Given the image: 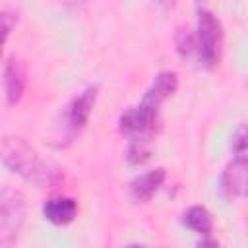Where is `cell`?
<instances>
[{
	"label": "cell",
	"instance_id": "cell-1",
	"mask_svg": "<svg viewBox=\"0 0 248 248\" xmlns=\"http://www.w3.org/2000/svg\"><path fill=\"white\" fill-rule=\"evenodd\" d=\"M2 163L27 182H33L39 188L52 186L60 172L58 169L45 161L35 147H31L23 138H4L2 140Z\"/></svg>",
	"mask_w": 248,
	"mask_h": 248
},
{
	"label": "cell",
	"instance_id": "cell-2",
	"mask_svg": "<svg viewBox=\"0 0 248 248\" xmlns=\"http://www.w3.org/2000/svg\"><path fill=\"white\" fill-rule=\"evenodd\" d=\"M198 27H196V52L200 64L205 70H213L221 62L223 52V25L221 19L205 6H196Z\"/></svg>",
	"mask_w": 248,
	"mask_h": 248
},
{
	"label": "cell",
	"instance_id": "cell-3",
	"mask_svg": "<svg viewBox=\"0 0 248 248\" xmlns=\"http://www.w3.org/2000/svg\"><path fill=\"white\" fill-rule=\"evenodd\" d=\"M25 221V200L14 188L0 194V248H12Z\"/></svg>",
	"mask_w": 248,
	"mask_h": 248
},
{
	"label": "cell",
	"instance_id": "cell-4",
	"mask_svg": "<svg viewBox=\"0 0 248 248\" xmlns=\"http://www.w3.org/2000/svg\"><path fill=\"white\" fill-rule=\"evenodd\" d=\"M97 93H99V87L89 85L64 107L62 114H60L62 116L60 130H62V138L66 141H74V138L79 136V132L85 128V124L91 116V110L95 107Z\"/></svg>",
	"mask_w": 248,
	"mask_h": 248
},
{
	"label": "cell",
	"instance_id": "cell-5",
	"mask_svg": "<svg viewBox=\"0 0 248 248\" xmlns=\"http://www.w3.org/2000/svg\"><path fill=\"white\" fill-rule=\"evenodd\" d=\"M221 188L229 198H248V153H238L221 174Z\"/></svg>",
	"mask_w": 248,
	"mask_h": 248
},
{
	"label": "cell",
	"instance_id": "cell-6",
	"mask_svg": "<svg viewBox=\"0 0 248 248\" xmlns=\"http://www.w3.org/2000/svg\"><path fill=\"white\" fill-rule=\"evenodd\" d=\"M2 76H4L2 83H4L6 103L10 107H14L23 97V91H25V85H27V74H25L23 62L16 56H8L6 62H4V74Z\"/></svg>",
	"mask_w": 248,
	"mask_h": 248
},
{
	"label": "cell",
	"instance_id": "cell-7",
	"mask_svg": "<svg viewBox=\"0 0 248 248\" xmlns=\"http://www.w3.org/2000/svg\"><path fill=\"white\" fill-rule=\"evenodd\" d=\"M176 87H178V74L176 72H172V70L159 72L155 76V79L151 81V85L147 87V91L143 93L141 103H145L147 107L159 110L163 101H167L170 95H174Z\"/></svg>",
	"mask_w": 248,
	"mask_h": 248
},
{
	"label": "cell",
	"instance_id": "cell-8",
	"mask_svg": "<svg viewBox=\"0 0 248 248\" xmlns=\"http://www.w3.org/2000/svg\"><path fill=\"white\" fill-rule=\"evenodd\" d=\"M78 215V202L70 196H54L43 203V217L52 225H68Z\"/></svg>",
	"mask_w": 248,
	"mask_h": 248
},
{
	"label": "cell",
	"instance_id": "cell-9",
	"mask_svg": "<svg viewBox=\"0 0 248 248\" xmlns=\"http://www.w3.org/2000/svg\"><path fill=\"white\" fill-rule=\"evenodd\" d=\"M165 178H167V172H165L163 167L151 169V170H147V172L136 176V178L130 182V192H132L134 200H138V202H141V203L149 202V200L159 192V188L163 186Z\"/></svg>",
	"mask_w": 248,
	"mask_h": 248
},
{
	"label": "cell",
	"instance_id": "cell-10",
	"mask_svg": "<svg viewBox=\"0 0 248 248\" xmlns=\"http://www.w3.org/2000/svg\"><path fill=\"white\" fill-rule=\"evenodd\" d=\"M182 223L190 231H194L202 236H209L211 229H213V215L209 213V209L205 205H190L182 213Z\"/></svg>",
	"mask_w": 248,
	"mask_h": 248
},
{
	"label": "cell",
	"instance_id": "cell-11",
	"mask_svg": "<svg viewBox=\"0 0 248 248\" xmlns=\"http://www.w3.org/2000/svg\"><path fill=\"white\" fill-rule=\"evenodd\" d=\"M151 140L153 136H140V138H132L128 143V151H126V159L130 165H141L149 159L151 155Z\"/></svg>",
	"mask_w": 248,
	"mask_h": 248
},
{
	"label": "cell",
	"instance_id": "cell-12",
	"mask_svg": "<svg viewBox=\"0 0 248 248\" xmlns=\"http://www.w3.org/2000/svg\"><path fill=\"white\" fill-rule=\"evenodd\" d=\"M176 48L182 56H190L192 52H196V33L180 29V33L176 35Z\"/></svg>",
	"mask_w": 248,
	"mask_h": 248
},
{
	"label": "cell",
	"instance_id": "cell-13",
	"mask_svg": "<svg viewBox=\"0 0 248 248\" xmlns=\"http://www.w3.org/2000/svg\"><path fill=\"white\" fill-rule=\"evenodd\" d=\"M231 149L238 155V153H248V124H242L234 130L232 138H231Z\"/></svg>",
	"mask_w": 248,
	"mask_h": 248
},
{
	"label": "cell",
	"instance_id": "cell-14",
	"mask_svg": "<svg viewBox=\"0 0 248 248\" xmlns=\"http://www.w3.org/2000/svg\"><path fill=\"white\" fill-rule=\"evenodd\" d=\"M0 19H2V31H4V43H6L8 37H10V33H12V29L17 23V12H14V10H2Z\"/></svg>",
	"mask_w": 248,
	"mask_h": 248
},
{
	"label": "cell",
	"instance_id": "cell-15",
	"mask_svg": "<svg viewBox=\"0 0 248 248\" xmlns=\"http://www.w3.org/2000/svg\"><path fill=\"white\" fill-rule=\"evenodd\" d=\"M198 248H221V244L217 240H213L211 236H203L200 242H198Z\"/></svg>",
	"mask_w": 248,
	"mask_h": 248
},
{
	"label": "cell",
	"instance_id": "cell-16",
	"mask_svg": "<svg viewBox=\"0 0 248 248\" xmlns=\"http://www.w3.org/2000/svg\"><path fill=\"white\" fill-rule=\"evenodd\" d=\"M124 248H147V246H143V244H128Z\"/></svg>",
	"mask_w": 248,
	"mask_h": 248
}]
</instances>
